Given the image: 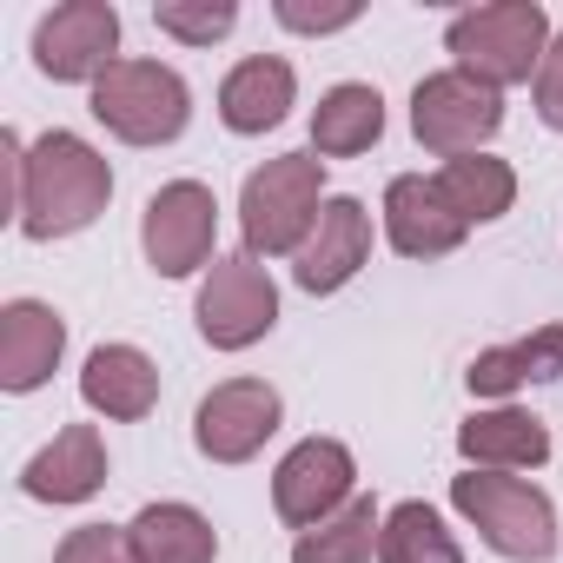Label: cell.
<instances>
[{
  "instance_id": "obj_18",
  "label": "cell",
  "mask_w": 563,
  "mask_h": 563,
  "mask_svg": "<svg viewBox=\"0 0 563 563\" xmlns=\"http://www.w3.org/2000/svg\"><path fill=\"white\" fill-rule=\"evenodd\" d=\"M80 398H87L93 418L140 424L159 405V365L140 345H93L87 365H80Z\"/></svg>"
},
{
  "instance_id": "obj_7",
  "label": "cell",
  "mask_w": 563,
  "mask_h": 563,
  "mask_svg": "<svg viewBox=\"0 0 563 563\" xmlns=\"http://www.w3.org/2000/svg\"><path fill=\"white\" fill-rule=\"evenodd\" d=\"M504 126V93L444 67V74H424L411 87V133L424 153L438 159H464V153H484Z\"/></svg>"
},
{
  "instance_id": "obj_19",
  "label": "cell",
  "mask_w": 563,
  "mask_h": 563,
  "mask_svg": "<svg viewBox=\"0 0 563 563\" xmlns=\"http://www.w3.org/2000/svg\"><path fill=\"white\" fill-rule=\"evenodd\" d=\"M385 140V93L365 80H339L312 107V153L319 159H358Z\"/></svg>"
},
{
  "instance_id": "obj_20",
  "label": "cell",
  "mask_w": 563,
  "mask_h": 563,
  "mask_svg": "<svg viewBox=\"0 0 563 563\" xmlns=\"http://www.w3.org/2000/svg\"><path fill=\"white\" fill-rule=\"evenodd\" d=\"M543 378H563V325H537L530 339H510V345H490L471 358L464 385L471 398H510L523 385H543Z\"/></svg>"
},
{
  "instance_id": "obj_1",
  "label": "cell",
  "mask_w": 563,
  "mask_h": 563,
  "mask_svg": "<svg viewBox=\"0 0 563 563\" xmlns=\"http://www.w3.org/2000/svg\"><path fill=\"white\" fill-rule=\"evenodd\" d=\"M113 199V166L93 140L54 126L27 146V173H21V232L54 245V239H74L87 232Z\"/></svg>"
},
{
  "instance_id": "obj_5",
  "label": "cell",
  "mask_w": 563,
  "mask_h": 563,
  "mask_svg": "<svg viewBox=\"0 0 563 563\" xmlns=\"http://www.w3.org/2000/svg\"><path fill=\"white\" fill-rule=\"evenodd\" d=\"M93 120L126 146H173L192 120V87L166 60H113L93 80Z\"/></svg>"
},
{
  "instance_id": "obj_13",
  "label": "cell",
  "mask_w": 563,
  "mask_h": 563,
  "mask_svg": "<svg viewBox=\"0 0 563 563\" xmlns=\"http://www.w3.org/2000/svg\"><path fill=\"white\" fill-rule=\"evenodd\" d=\"M67 358V319L47 299H8L0 306V391H41Z\"/></svg>"
},
{
  "instance_id": "obj_22",
  "label": "cell",
  "mask_w": 563,
  "mask_h": 563,
  "mask_svg": "<svg viewBox=\"0 0 563 563\" xmlns=\"http://www.w3.org/2000/svg\"><path fill=\"white\" fill-rule=\"evenodd\" d=\"M438 192L451 199V212L464 225H490V219H504L517 206V173L497 153H464V159L438 166Z\"/></svg>"
},
{
  "instance_id": "obj_26",
  "label": "cell",
  "mask_w": 563,
  "mask_h": 563,
  "mask_svg": "<svg viewBox=\"0 0 563 563\" xmlns=\"http://www.w3.org/2000/svg\"><path fill=\"white\" fill-rule=\"evenodd\" d=\"M54 563H140V556H133L126 523H80V530L60 537Z\"/></svg>"
},
{
  "instance_id": "obj_14",
  "label": "cell",
  "mask_w": 563,
  "mask_h": 563,
  "mask_svg": "<svg viewBox=\"0 0 563 563\" xmlns=\"http://www.w3.org/2000/svg\"><path fill=\"white\" fill-rule=\"evenodd\" d=\"M464 232H471V225L451 212V199L438 192V179L398 173V179L385 186V239H391L398 258H444V252L464 245Z\"/></svg>"
},
{
  "instance_id": "obj_8",
  "label": "cell",
  "mask_w": 563,
  "mask_h": 563,
  "mask_svg": "<svg viewBox=\"0 0 563 563\" xmlns=\"http://www.w3.org/2000/svg\"><path fill=\"white\" fill-rule=\"evenodd\" d=\"M219 199L206 179H166L140 212V252L159 278H192L219 252Z\"/></svg>"
},
{
  "instance_id": "obj_12",
  "label": "cell",
  "mask_w": 563,
  "mask_h": 563,
  "mask_svg": "<svg viewBox=\"0 0 563 563\" xmlns=\"http://www.w3.org/2000/svg\"><path fill=\"white\" fill-rule=\"evenodd\" d=\"M365 265H372V212H365V199L332 192L325 212H319V225H312V239L292 258V278H299V292L332 299V292L352 286Z\"/></svg>"
},
{
  "instance_id": "obj_25",
  "label": "cell",
  "mask_w": 563,
  "mask_h": 563,
  "mask_svg": "<svg viewBox=\"0 0 563 563\" xmlns=\"http://www.w3.org/2000/svg\"><path fill=\"white\" fill-rule=\"evenodd\" d=\"M153 27L179 47H212L239 27V0H153Z\"/></svg>"
},
{
  "instance_id": "obj_4",
  "label": "cell",
  "mask_w": 563,
  "mask_h": 563,
  "mask_svg": "<svg viewBox=\"0 0 563 563\" xmlns=\"http://www.w3.org/2000/svg\"><path fill=\"white\" fill-rule=\"evenodd\" d=\"M451 510L510 563H550L563 530H556V504L510 471H464L451 477Z\"/></svg>"
},
{
  "instance_id": "obj_27",
  "label": "cell",
  "mask_w": 563,
  "mask_h": 563,
  "mask_svg": "<svg viewBox=\"0 0 563 563\" xmlns=\"http://www.w3.org/2000/svg\"><path fill=\"white\" fill-rule=\"evenodd\" d=\"M358 0H339V8H299V0H278L272 8V21L278 27H292V34H345V27H358Z\"/></svg>"
},
{
  "instance_id": "obj_28",
  "label": "cell",
  "mask_w": 563,
  "mask_h": 563,
  "mask_svg": "<svg viewBox=\"0 0 563 563\" xmlns=\"http://www.w3.org/2000/svg\"><path fill=\"white\" fill-rule=\"evenodd\" d=\"M530 100H537V120H543L550 133H563V34L550 41L543 67H537V80H530Z\"/></svg>"
},
{
  "instance_id": "obj_10",
  "label": "cell",
  "mask_w": 563,
  "mask_h": 563,
  "mask_svg": "<svg viewBox=\"0 0 563 563\" xmlns=\"http://www.w3.org/2000/svg\"><path fill=\"white\" fill-rule=\"evenodd\" d=\"M120 60V8L113 0H60L34 27V67L60 87H93Z\"/></svg>"
},
{
  "instance_id": "obj_23",
  "label": "cell",
  "mask_w": 563,
  "mask_h": 563,
  "mask_svg": "<svg viewBox=\"0 0 563 563\" xmlns=\"http://www.w3.org/2000/svg\"><path fill=\"white\" fill-rule=\"evenodd\" d=\"M378 530H385L378 497H352L339 517H325L319 530L292 537V563H372L378 556Z\"/></svg>"
},
{
  "instance_id": "obj_11",
  "label": "cell",
  "mask_w": 563,
  "mask_h": 563,
  "mask_svg": "<svg viewBox=\"0 0 563 563\" xmlns=\"http://www.w3.org/2000/svg\"><path fill=\"white\" fill-rule=\"evenodd\" d=\"M278 424H286V398H278L265 378H225V385H212L199 398L192 444L212 464H252Z\"/></svg>"
},
{
  "instance_id": "obj_16",
  "label": "cell",
  "mask_w": 563,
  "mask_h": 563,
  "mask_svg": "<svg viewBox=\"0 0 563 563\" xmlns=\"http://www.w3.org/2000/svg\"><path fill=\"white\" fill-rule=\"evenodd\" d=\"M292 100H299V74H292V60H278V54H245V60L219 80V120H225V133H239V140L272 133L278 120L292 113Z\"/></svg>"
},
{
  "instance_id": "obj_24",
  "label": "cell",
  "mask_w": 563,
  "mask_h": 563,
  "mask_svg": "<svg viewBox=\"0 0 563 563\" xmlns=\"http://www.w3.org/2000/svg\"><path fill=\"white\" fill-rule=\"evenodd\" d=\"M378 563H464V543L451 537V523H444L431 504L405 497V504H391V510H385Z\"/></svg>"
},
{
  "instance_id": "obj_17",
  "label": "cell",
  "mask_w": 563,
  "mask_h": 563,
  "mask_svg": "<svg viewBox=\"0 0 563 563\" xmlns=\"http://www.w3.org/2000/svg\"><path fill=\"white\" fill-rule=\"evenodd\" d=\"M457 457L471 471H537L550 464V424L537 411H517V405H490V411H471L457 424Z\"/></svg>"
},
{
  "instance_id": "obj_15",
  "label": "cell",
  "mask_w": 563,
  "mask_h": 563,
  "mask_svg": "<svg viewBox=\"0 0 563 563\" xmlns=\"http://www.w3.org/2000/svg\"><path fill=\"white\" fill-rule=\"evenodd\" d=\"M21 490L34 504H87L107 490V438L100 424H67L54 431V444H41L21 464Z\"/></svg>"
},
{
  "instance_id": "obj_3",
  "label": "cell",
  "mask_w": 563,
  "mask_h": 563,
  "mask_svg": "<svg viewBox=\"0 0 563 563\" xmlns=\"http://www.w3.org/2000/svg\"><path fill=\"white\" fill-rule=\"evenodd\" d=\"M550 14L543 0H484V8H464L451 27H444V54L457 74L484 80V87H523L537 80L543 54H550Z\"/></svg>"
},
{
  "instance_id": "obj_9",
  "label": "cell",
  "mask_w": 563,
  "mask_h": 563,
  "mask_svg": "<svg viewBox=\"0 0 563 563\" xmlns=\"http://www.w3.org/2000/svg\"><path fill=\"white\" fill-rule=\"evenodd\" d=\"M358 497V457L339 438H299L272 471V510L292 530H319Z\"/></svg>"
},
{
  "instance_id": "obj_2",
  "label": "cell",
  "mask_w": 563,
  "mask_h": 563,
  "mask_svg": "<svg viewBox=\"0 0 563 563\" xmlns=\"http://www.w3.org/2000/svg\"><path fill=\"white\" fill-rule=\"evenodd\" d=\"M325 159L306 153H278L265 166L245 173L239 186V232L252 258H299V245L312 239L319 212H325Z\"/></svg>"
},
{
  "instance_id": "obj_6",
  "label": "cell",
  "mask_w": 563,
  "mask_h": 563,
  "mask_svg": "<svg viewBox=\"0 0 563 563\" xmlns=\"http://www.w3.org/2000/svg\"><path fill=\"white\" fill-rule=\"evenodd\" d=\"M199 339L212 352H252L272 325H278V286L272 272L252 252H219L199 278V299H192Z\"/></svg>"
},
{
  "instance_id": "obj_21",
  "label": "cell",
  "mask_w": 563,
  "mask_h": 563,
  "mask_svg": "<svg viewBox=\"0 0 563 563\" xmlns=\"http://www.w3.org/2000/svg\"><path fill=\"white\" fill-rule=\"evenodd\" d=\"M126 537H133V556H140V563H219V530H212V517L192 510V504H179V497L146 504V510L126 523Z\"/></svg>"
}]
</instances>
